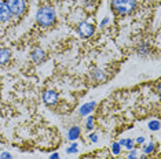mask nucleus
<instances>
[{"label":"nucleus","instance_id":"f257e3e1","mask_svg":"<svg viewBox=\"0 0 161 159\" xmlns=\"http://www.w3.org/2000/svg\"><path fill=\"white\" fill-rule=\"evenodd\" d=\"M55 19H57V14H55V10L50 6H46V7H42L39 8L37 14H36V21L40 26L43 28H50L55 23Z\"/></svg>","mask_w":161,"mask_h":159},{"label":"nucleus","instance_id":"f03ea898","mask_svg":"<svg viewBox=\"0 0 161 159\" xmlns=\"http://www.w3.org/2000/svg\"><path fill=\"white\" fill-rule=\"evenodd\" d=\"M136 6V0H112L113 11L121 15H128L134 11Z\"/></svg>","mask_w":161,"mask_h":159},{"label":"nucleus","instance_id":"7ed1b4c3","mask_svg":"<svg viewBox=\"0 0 161 159\" xmlns=\"http://www.w3.org/2000/svg\"><path fill=\"white\" fill-rule=\"evenodd\" d=\"M7 7H8L10 13L14 17H21L25 13V0H7Z\"/></svg>","mask_w":161,"mask_h":159},{"label":"nucleus","instance_id":"20e7f679","mask_svg":"<svg viewBox=\"0 0 161 159\" xmlns=\"http://www.w3.org/2000/svg\"><path fill=\"white\" fill-rule=\"evenodd\" d=\"M77 32H79V34L83 38H88V37H91V36L94 34L95 29H94L92 25L88 23V22H81L77 26Z\"/></svg>","mask_w":161,"mask_h":159},{"label":"nucleus","instance_id":"39448f33","mask_svg":"<svg viewBox=\"0 0 161 159\" xmlns=\"http://www.w3.org/2000/svg\"><path fill=\"white\" fill-rule=\"evenodd\" d=\"M43 102L47 106H55L58 102V93L53 89H47V91L43 92Z\"/></svg>","mask_w":161,"mask_h":159},{"label":"nucleus","instance_id":"423d86ee","mask_svg":"<svg viewBox=\"0 0 161 159\" xmlns=\"http://www.w3.org/2000/svg\"><path fill=\"white\" fill-rule=\"evenodd\" d=\"M31 58H32V60H33L35 63H42L43 60L46 59V52L43 51L42 48H36V49H33L32 51V54H31Z\"/></svg>","mask_w":161,"mask_h":159},{"label":"nucleus","instance_id":"0eeeda50","mask_svg":"<svg viewBox=\"0 0 161 159\" xmlns=\"http://www.w3.org/2000/svg\"><path fill=\"white\" fill-rule=\"evenodd\" d=\"M11 18V13H10L8 7L6 3L0 2V22H7Z\"/></svg>","mask_w":161,"mask_h":159},{"label":"nucleus","instance_id":"6e6552de","mask_svg":"<svg viewBox=\"0 0 161 159\" xmlns=\"http://www.w3.org/2000/svg\"><path fill=\"white\" fill-rule=\"evenodd\" d=\"M95 106H97V102H88V103L83 104V106L80 107V110H79V114L81 115V117H86V115H90V114L94 111Z\"/></svg>","mask_w":161,"mask_h":159},{"label":"nucleus","instance_id":"1a4fd4ad","mask_svg":"<svg viewBox=\"0 0 161 159\" xmlns=\"http://www.w3.org/2000/svg\"><path fill=\"white\" fill-rule=\"evenodd\" d=\"M80 128L79 126H72L70 129L68 131V135H66V137H68V140H70V141H76V140L80 137Z\"/></svg>","mask_w":161,"mask_h":159},{"label":"nucleus","instance_id":"9d476101","mask_svg":"<svg viewBox=\"0 0 161 159\" xmlns=\"http://www.w3.org/2000/svg\"><path fill=\"white\" fill-rule=\"evenodd\" d=\"M150 51H152V48H150V45L147 43H142V44L138 45V54L141 56H147Z\"/></svg>","mask_w":161,"mask_h":159},{"label":"nucleus","instance_id":"9b49d317","mask_svg":"<svg viewBox=\"0 0 161 159\" xmlns=\"http://www.w3.org/2000/svg\"><path fill=\"white\" fill-rule=\"evenodd\" d=\"M10 56H11V54H10L8 49L0 48V66H2V64H6L7 62H8Z\"/></svg>","mask_w":161,"mask_h":159},{"label":"nucleus","instance_id":"f8f14e48","mask_svg":"<svg viewBox=\"0 0 161 159\" xmlns=\"http://www.w3.org/2000/svg\"><path fill=\"white\" fill-rule=\"evenodd\" d=\"M154 150H156V144L153 143V141H150V143H147V144H145V143H143L142 151H143V154H145V155H152L153 152H154Z\"/></svg>","mask_w":161,"mask_h":159},{"label":"nucleus","instance_id":"ddd939ff","mask_svg":"<svg viewBox=\"0 0 161 159\" xmlns=\"http://www.w3.org/2000/svg\"><path fill=\"white\" fill-rule=\"evenodd\" d=\"M92 78L95 80V81H103V80L106 78V75L105 73L101 70V69H94V71H92Z\"/></svg>","mask_w":161,"mask_h":159},{"label":"nucleus","instance_id":"4468645a","mask_svg":"<svg viewBox=\"0 0 161 159\" xmlns=\"http://www.w3.org/2000/svg\"><path fill=\"white\" fill-rule=\"evenodd\" d=\"M117 143H119L120 146H124L128 151L134 150V140H131V139H121V140H119Z\"/></svg>","mask_w":161,"mask_h":159},{"label":"nucleus","instance_id":"2eb2a0df","mask_svg":"<svg viewBox=\"0 0 161 159\" xmlns=\"http://www.w3.org/2000/svg\"><path fill=\"white\" fill-rule=\"evenodd\" d=\"M147 128L150 129V131H153V132L160 131V121L158 119H153V121H150L147 124Z\"/></svg>","mask_w":161,"mask_h":159},{"label":"nucleus","instance_id":"dca6fc26","mask_svg":"<svg viewBox=\"0 0 161 159\" xmlns=\"http://www.w3.org/2000/svg\"><path fill=\"white\" fill-rule=\"evenodd\" d=\"M65 151H66V154H76L79 151V144L76 143V141H73Z\"/></svg>","mask_w":161,"mask_h":159},{"label":"nucleus","instance_id":"f3484780","mask_svg":"<svg viewBox=\"0 0 161 159\" xmlns=\"http://www.w3.org/2000/svg\"><path fill=\"white\" fill-rule=\"evenodd\" d=\"M112 152H113V155H120V152H121V146H120L119 143H113L112 144Z\"/></svg>","mask_w":161,"mask_h":159},{"label":"nucleus","instance_id":"a211bd4d","mask_svg":"<svg viewBox=\"0 0 161 159\" xmlns=\"http://www.w3.org/2000/svg\"><path fill=\"white\" fill-rule=\"evenodd\" d=\"M86 128H87V131H92L94 129V117L88 115V118L86 121Z\"/></svg>","mask_w":161,"mask_h":159},{"label":"nucleus","instance_id":"6ab92c4d","mask_svg":"<svg viewBox=\"0 0 161 159\" xmlns=\"http://www.w3.org/2000/svg\"><path fill=\"white\" fill-rule=\"evenodd\" d=\"M127 159H139L136 156V150H130V154H128Z\"/></svg>","mask_w":161,"mask_h":159},{"label":"nucleus","instance_id":"aec40b11","mask_svg":"<svg viewBox=\"0 0 161 159\" xmlns=\"http://www.w3.org/2000/svg\"><path fill=\"white\" fill-rule=\"evenodd\" d=\"M0 159H14V158H13L11 154L6 151V152H2V155H0Z\"/></svg>","mask_w":161,"mask_h":159},{"label":"nucleus","instance_id":"412c9836","mask_svg":"<svg viewBox=\"0 0 161 159\" xmlns=\"http://www.w3.org/2000/svg\"><path fill=\"white\" fill-rule=\"evenodd\" d=\"M108 23H109V18L106 17V18H103V19H102V22L99 23V26H101V28H105Z\"/></svg>","mask_w":161,"mask_h":159},{"label":"nucleus","instance_id":"4be33fe9","mask_svg":"<svg viewBox=\"0 0 161 159\" xmlns=\"http://www.w3.org/2000/svg\"><path fill=\"white\" fill-rule=\"evenodd\" d=\"M135 143H136V144H143V143H145V137H143V136H139V137H136Z\"/></svg>","mask_w":161,"mask_h":159},{"label":"nucleus","instance_id":"5701e85b","mask_svg":"<svg viewBox=\"0 0 161 159\" xmlns=\"http://www.w3.org/2000/svg\"><path fill=\"white\" fill-rule=\"evenodd\" d=\"M90 140H91L92 143H97V141H98V136L95 135V133H92V135H90Z\"/></svg>","mask_w":161,"mask_h":159},{"label":"nucleus","instance_id":"b1692460","mask_svg":"<svg viewBox=\"0 0 161 159\" xmlns=\"http://www.w3.org/2000/svg\"><path fill=\"white\" fill-rule=\"evenodd\" d=\"M48 159H61V158H59V154H58V152H54V154L50 155Z\"/></svg>","mask_w":161,"mask_h":159},{"label":"nucleus","instance_id":"393cba45","mask_svg":"<svg viewBox=\"0 0 161 159\" xmlns=\"http://www.w3.org/2000/svg\"><path fill=\"white\" fill-rule=\"evenodd\" d=\"M139 159H150V158H149V156H141Z\"/></svg>","mask_w":161,"mask_h":159},{"label":"nucleus","instance_id":"a878e982","mask_svg":"<svg viewBox=\"0 0 161 159\" xmlns=\"http://www.w3.org/2000/svg\"><path fill=\"white\" fill-rule=\"evenodd\" d=\"M90 2H98V0H90Z\"/></svg>","mask_w":161,"mask_h":159}]
</instances>
